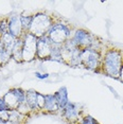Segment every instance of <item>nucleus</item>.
<instances>
[{
    "mask_svg": "<svg viewBox=\"0 0 123 124\" xmlns=\"http://www.w3.org/2000/svg\"><path fill=\"white\" fill-rule=\"evenodd\" d=\"M55 99H56V102L60 108V111L63 110L66 107V105L69 103V99H68V89L66 86H62L60 89L57 90L54 93Z\"/></svg>",
    "mask_w": 123,
    "mask_h": 124,
    "instance_id": "nucleus-10",
    "label": "nucleus"
},
{
    "mask_svg": "<svg viewBox=\"0 0 123 124\" xmlns=\"http://www.w3.org/2000/svg\"><path fill=\"white\" fill-rule=\"evenodd\" d=\"M9 32V21L7 18L0 19V35H4L5 33Z\"/></svg>",
    "mask_w": 123,
    "mask_h": 124,
    "instance_id": "nucleus-22",
    "label": "nucleus"
},
{
    "mask_svg": "<svg viewBox=\"0 0 123 124\" xmlns=\"http://www.w3.org/2000/svg\"><path fill=\"white\" fill-rule=\"evenodd\" d=\"M77 124H99V123L91 116H85V117L81 118V120L77 122Z\"/></svg>",
    "mask_w": 123,
    "mask_h": 124,
    "instance_id": "nucleus-23",
    "label": "nucleus"
},
{
    "mask_svg": "<svg viewBox=\"0 0 123 124\" xmlns=\"http://www.w3.org/2000/svg\"><path fill=\"white\" fill-rule=\"evenodd\" d=\"M20 21L22 24V29L24 33H28L30 31L31 24L33 21V15H20Z\"/></svg>",
    "mask_w": 123,
    "mask_h": 124,
    "instance_id": "nucleus-20",
    "label": "nucleus"
},
{
    "mask_svg": "<svg viewBox=\"0 0 123 124\" xmlns=\"http://www.w3.org/2000/svg\"><path fill=\"white\" fill-rule=\"evenodd\" d=\"M9 114H10L9 121L11 122V124H23L28 118L27 116L20 114L17 109H12V110L9 111Z\"/></svg>",
    "mask_w": 123,
    "mask_h": 124,
    "instance_id": "nucleus-15",
    "label": "nucleus"
},
{
    "mask_svg": "<svg viewBox=\"0 0 123 124\" xmlns=\"http://www.w3.org/2000/svg\"><path fill=\"white\" fill-rule=\"evenodd\" d=\"M43 110L49 112V114H55V112L60 111L54 94H45V105Z\"/></svg>",
    "mask_w": 123,
    "mask_h": 124,
    "instance_id": "nucleus-12",
    "label": "nucleus"
},
{
    "mask_svg": "<svg viewBox=\"0 0 123 124\" xmlns=\"http://www.w3.org/2000/svg\"><path fill=\"white\" fill-rule=\"evenodd\" d=\"M10 107L8 106L7 102L4 101L3 98H0V111H10Z\"/></svg>",
    "mask_w": 123,
    "mask_h": 124,
    "instance_id": "nucleus-26",
    "label": "nucleus"
},
{
    "mask_svg": "<svg viewBox=\"0 0 123 124\" xmlns=\"http://www.w3.org/2000/svg\"><path fill=\"white\" fill-rule=\"evenodd\" d=\"M37 104L40 110H43L44 105H45V94L40 93V92H38V95H37Z\"/></svg>",
    "mask_w": 123,
    "mask_h": 124,
    "instance_id": "nucleus-25",
    "label": "nucleus"
},
{
    "mask_svg": "<svg viewBox=\"0 0 123 124\" xmlns=\"http://www.w3.org/2000/svg\"><path fill=\"white\" fill-rule=\"evenodd\" d=\"M119 80L121 82H123V66H122L121 71H120V74H119Z\"/></svg>",
    "mask_w": 123,
    "mask_h": 124,
    "instance_id": "nucleus-29",
    "label": "nucleus"
},
{
    "mask_svg": "<svg viewBox=\"0 0 123 124\" xmlns=\"http://www.w3.org/2000/svg\"><path fill=\"white\" fill-rule=\"evenodd\" d=\"M108 88H109V89H110V91H111V92H113V93H114L115 95H116V97H117V98H119V95H118V94H117V93H116V91H115V89H113V88H111V87H110V86H108Z\"/></svg>",
    "mask_w": 123,
    "mask_h": 124,
    "instance_id": "nucleus-30",
    "label": "nucleus"
},
{
    "mask_svg": "<svg viewBox=\"0 0 123 124\" xmlns=\"http://www.w3.org/2000/svg\"><path fill=\"white\" fill-rule=\"evenodd\" d=\"M11 90H12V92L15 94V97L17 98L19 105L26 103V91H24L23 89L20 88V87H15V88H12Z\"/></svg>",
    "mask_w": 123,
    "mask_h": 124,
    "instance_id": "nucleus-21",
    "label": "nucleus"
},
{
    "mask_svg": "<svg viewBox=\"0 0 123 124\" xmlns=\"http://www.w3.org/2000/svg\"><path fill=\"white\" fill-rule=\"evenodd\" d=\"M0 43H1V35H0Z\"/></svg>",
    "mask_w": 123,
    "mask_h": 124,
    "instance_id": "nucleus-31",
    "label": "nucleus"
},
{
    "mask_svg": "<svg viewBox=\"0 0 123 124\" xmlns=\"http://www.w3.org/2000/svg\"><path fill=\"white\" fill-rule=\"evenodd\" d=\"M62 46H63V45L52 43L51 54H50V57H49L50 61L58 62V63H64L63 57H62Z\"/></svg>",
    "mask_w": 123,
    "mask_h": 124,
    "instance_id": "nucleus-14",
    "label": "nucleus"
},
{
    "mask_svg": "<svg viewBox=\"0 0 123 124\" xmlns=\"http://www.w3.org/2000/svg\"><path fill=\"white\" fill-rule=\"evenodd\" d=\"M102 56L101 52L97 50L90 48L82 49V66L89 70L98 71V69L101 68Z\"/></svg>",
    "mask_w": 123,
    "mask_h": 124,
    "instance_id": "nucleus-4",
    "label": "nucleus"
},
{
    "mask_svg": "<svg viewBox=\"0 0 123 124\" xmlns=\"http://www.w3.org/2000/svg\"><path fill=\"white\" fill-rule=\"evenodd\" d=\"M37 95H38V92L34 89H29L26 91V103L30 107L32 112H36L40 110L37 104Z\"/></svg>",
    "mask_w": 123,
    "mask_h": 124,
    "instance_id": "nucleus-11",
    "label": "nucleus"
},
{
    "mask_svg": "<svg viewBox=\"0 0 123 124\" xmlns=\"http://www.w3.org/2000/svg\"><path fill=\"white\" fill-rule=\"evenodd\" d=\"M16 109H17V110L20 112V114H22L23 116H27V117L30 115V112H32V110L30 109V107L28 106V104H27V103L20 104V105H19Z\"/></svg>",
    "mask_w": 123,
    "mask_h": 124,
    "instance_id": "nucleus-24",
    "label": "nucleus"
},
{
    "mask_svg": "<svg viewBox=\"0 0 123 124\" xmlns=\"http://www.w3.org/2000/svg\"><path fill=\"white\" fill-rule=\"evenodd\" d=\"M35 77L37 78H39V80H46V78H48L50 77V74L49 73H40V72L36 71L35 72Z\"/></svg>",
    "mask_w": 123,
    "mask_h": 124,
    "instance_id": "nucleus-28",
    "label": "nucleus"
},
{
    "mask_svg": "<svg viewBox=\"0 0 123 124\" xmlns=\"http://www.w3.org/2000/svg\"><path fill=\"white\" fill-rule=\"evenodd\" d=\"M72 34H73V31L71 27L62 21H53L52 26L50 27L47 33L52 43L60 45H63L67 39L71 38Z\"/></svg>",
    "mask_w": 123,
    "mask_h": 124,
    "instance_id": "nucleus-2",
    "label": "nucleus"
},
{
    "mask_svg": "<svg viewBox=\"0 0 123 124\" xmlns=\"http://www.w3.org/2000/svg\"><path fill=\"white\" fill-rule=\"evenodd\" d=\"M94 36L90 34L87 30L85 29H77L73 31V34L71 36L72 41L74 45L80 49H85V48L90 47L91 41L93 40Z\"/></svg>",
    "mask_w": 123,
    "mask_h": 124,
    "instance_id": "nucleus-7",
    "label": "nucleus"
},
{
    "mask_svg": "<svg viewBox=\"0 0 123 124\" xmlns=\"http://www.w3.org/2000/svg\"><path fill=\"white\" fill-rule=\"evenodd\" d=\"M62 116L68 123L70 124H77V122L81 120V109L79 108V105L75 103H72L69 101V103L66 105V107L61 110Z\"/></svg>",
    "mask_w": 123,
    "mask_h": 124,
    "instance_id": "nucleus-8",
    "label": "nucleus"
},
{
    "mask_svg": "<svg viewBox=\"0 0 123 124\" xmlns=\"http://www.w3.org/2000/svg\"><path fill=\"white\" fill-rule=\"evenodd\" d=\"M53 17L46 13H37L33 15V21L31 24L29 33L33 34L36 37L47 35L50 27L53 23Z\"/></svg>",
    "mask_w": 123,
    "mask_h": 124,
    "instance_id": "nucleus-3",
    "label": "nucleus"
},
{
    "mask_svg": "<svg viewBox=\"0 0 123 124\" xmlns=\"http://www.w3.org/2000/svg\"><path fill=\"white\" fill-rule=\"evenodd\" d=\"M123 66V51L117 49L107 50L102 56L101 69L106 75L119 78V74Z\"/></svg>",
    "mask_w": 123,
    "mask_h": 124,
    "instance_id": "nucleus-1",
    "label": "nucleus"
},
{
    "mask_svg": "<svg viewBox=\"0 0 123 124\" xmlns=\"http://www.w3.org/2000/svg\"><path fill=\"white\" fill-rule=\"evenodd\" d=\"M8 21H9V33L11 35H13L15 38H19L24 34L20 21V15H12L10 18H8Z\"/></svg>",
    "mask_w": 123,
    "mask_h": 124,
    "instance_id": "nucleus-9",
    "label": "nucleus"
},
{
    "mask_svg": "<svg viewBox=\"0 0 123 124\" xmlns=\"http://www.w3.org/2000/svg\"><path fill=\"white\" fill-rule=\"evenodd\" d=\"M23 39V51H22V61L32 62L36 58V45L37 37L31 33H24L22 35Z\"/></svg>",
    "mask_w": 123,
    "mask_h": 124,
    "instance_id": "nucleus-5",
    "label": "nucleus"
},
{
    "mask_svg": "<svg viewBox=\"0 0 123 124\" xmlns=\"http://www.w3.org/2000/svg\"><path fill=\"white\" fill-rule=\"evenodd\" d=\"M9 118H10L9 111H0V120L7 122V121H9Z\"/></svg>",
    "mask_w": 123,
    "mask_h": 124,
    "instance_id": "nucleus-27",
    "label": "nucleus"
},
{
    "mask_svg": "<svg viewBox=\"0 0 123 124\" xmlns=\"http://www.w3.org/2000/svg\"><path fill=\"white\" fill-rule=\"evenodd\" d=\"M2 98L4 99V101L7 102L8 106L10 107L11 110H12V109H16L18 107V105H19L18 100H17V98L15 97V94L12 92V90H9Z\"/></svg>",
    "mask_w": 123,
    "mask_h": 124,
    "instance_id": "nucleus-17",
    "label": "nucleus"
},
{
    "mask_svg": "<svg viewBox=\"0 0 123 124\" xmlns=\"http://www.w3.org/2000/svg\"><path fill=\"white\" fill-rule=\"evenodd\" d=\"M22 51H23V39L22 36L19 38H16L15 44L12 49V58L17 63H21L22 61Z\"/></svg>",
    "mask_w": 123,
    "mask_h": 124,
    "instance_id": "nucleus-13",
    "label": "nucleus"
},
{
    "mask_svg": "<svg viewBox=\"0 0 123 124\" xmlns=\"http://www.w3.org/2000/svg\"><path fill=\"white\" fill-rule=\"evenodd\" d=\"M15 40H16V38L14 37L13 35H11L9 32L5 33L4 35L1 36V43L3 44L5 49H7L9 52H11V53H12V49H13L14 44H15Z\"/></svg>",
    "mask_w": 123,
    "mask_h": 124,
    "instance_id": "nucleus-18",
    "label": "nucleus"
},
{
    "mask_svg": "<svg viewBox=\"0 0 123 124\" xmlns=\"http://www.w3.org/2000/svg\"><path fill=\"white\" fill-rule=\"evenodd\" d=\"M11 58H12V53L9 52L5 49L3 44L0 43V67L8 64V62H9Z\"/></svg>",
    "mask_w": 123,
    "mask_h": 124,
    "instance_id": "nucleus-19",
    "label": "nucleus"
},
{
    "mask_svg": "<svg viewBox=\"0 0 123 124\" xmlns=\"http://www.w3.org/2000/svg\"><path fill=\"white\" fill-rule=\"evenodd\" d=\"M68 65L72 67H79L82 66V49L77 48L73 51V53L70 56V60L68 62Z\"/></svg>",
    "mask_w": 123,
    "mask_h": 124,
    "instance_id": "nucleus-16",
    "label": "nucleus"
},
{
    "mask_svg": "<svg viewBox=\"0 0 123 124\" xmlns=\"http://www.w3.org/2000/svg\"><path fill=\"white\" fill-rule=\"evenodd\" d=\"M52 41L48 35H44L37 37V45H36V58L41 61L49 60L51 54Z\"/></svg>",
    "mask_w": 123,
    "mask_h": 124,
    "instance_id": "nucleus-6",
    "label": "nucleus"
}]
</instances>
